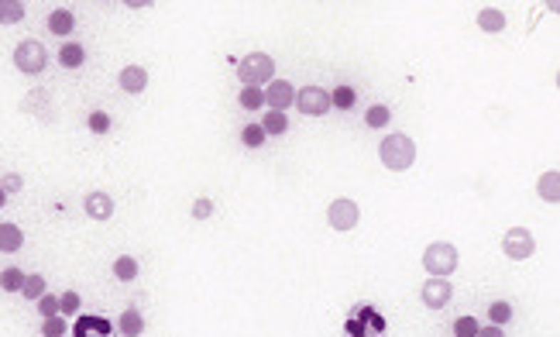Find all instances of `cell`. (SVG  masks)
<instances>
[{"mask_svg": "<svg viewBox=\"0 0 560 337\" xmlns=\"http://www.w3.org/2000/svg\"><path fill=\"white\" fill-rule=\"evenodd\" d=\"M237 103H241L244 110H258V107H265V93H261L258 86H244L241 97H237Z\"/></svg>", "mask_w": 560, "mask_h": 337, "instance_id": "cell-24", "label": "cell"}, {"mask_svg": "<svg viewBox=\"0 0 560 337\" xmlns=\"http://www.w3.org/2000/svg\"><path fill=\"white\" fill-rule=\"evenodd\" d=\"M237 80L241 86H269L275 80V59L269 52H252L237 62Z\"/></svg>", "mask_w": 560, "mask_h": 337, "instance_id": "cell-3", "label": "cell"}, {"mask_svg": "<svg viewBox=\"0 0 560 337\" xmlns=\"http://www.w3.org/2000/svg\"><path fill=\"white\" fill-rule=\"evenodd\" d=\"M265 103H269V110H279V114H286L292 103H296V86L289 80H271L265 90Z\"/></svg>", "mask_w": 560, "mask_h": 337, "instance_id": "cell-8", "label": "cell"}, {"mask_svg": "<svg viewBox=\"0 0 560 337\" xmlns=\"http://www.w3.org/2000/svg\"><path fill=\"white\" fill-rule=\"evenodd\" d=\"M73 28H76V18H73L69 7H56V11L48 14V31H52V35H73Z\"/></svg>", "mask_w": 560, "mask_h": 337, "instance_id": "cell-16", "label": "cell"}, {"mask_svg": "<svg viewBox=\"0 0 560 337\" xmlns=\"http://www.w3.org/2000/svg\"><path fill=\"white\" fill-rule=\"evenodd\" d=\"M24 248V231L18 224H0V252L4 255H14Z\"/></svg>", "mask_w": 560, "mask_h": 337, "instance_id": "cell-13", "label": "cell"}, {"mask_svg": "<svg viewBox=\"0 0 560 337\" xmlns=\"http://www.w3.org/2000/svg\"><path fill=\"white\" fill-rule=\"evenodd\" d=\"M388 120H392V110H388L385 103H375V107H368L365 110V124L368 128H375V131L388 128Z\"/></svg>", "mask_w": 560, "mask_h": 337, "instance_id": "cell-20", "label": "cell"}, {"mask_svg": "<svg viewBox=\"0 0 560 337\" xmlns=\"http://www.w3.org/2000/svg\"><path fill=\"white\" fill-rule=\"evenodd\" d=\"M378 159L388 172H406V169L416 165V141L403 131H392L378 141Z\"/></svg>", "mask_w": 560, "mask_h": 337, "instance_id": "cell-1", "label": "cell"}, {"mask_svg": "<svg viewBox=\"0 0 560 337\" xmlns=\"http://www.w3.org/2000/svg\"><path fill=\"white\" fill-rule=\"evenodd\" d=\"M502 255L512 261H526L536 255V238L529 227H509L502 234Z\"/></svg>", "mask_w": 560, "mask_h": 337, "instance_id": "cell-5", "label": "cell"}, {"mask_svg": "<svg viewBox=\"0 0 560 337\" xmlns=\"http://www.w3.org/2000/svg\"><path fill=\"white\" fill-rule=\"evenodd\" d=\"M475 337H505L502 327H495V323H488V327H478V334Z\"/></svg>", "mask_w": 560, "mask_h": 337, "instance_id": "cell-35", "label": "cell"}, {"mask_svg": "<svg viewBox=\"0 0 560 337\" xmlns=\"http://www.w3.org/2000/svg\"><path fill=\"white\" fill-rule=\"evenodd\" d=\"M24 14H28V7L21 0H0V24H18L24 21Z\"/></svg>", "mask_w": 560, "mask_h": 337, "instance_id": "cell-19", "label": "cell"}, {"mask_svg": "<svg viewBox=\"0 0 560 337\" xmlns=\"http://www.w3.org/2000/svg\"><path fill=\"white\" fill-rule=\"evenodd\" d=\"M38 313H41V317H58V296L45 293V296L38 299Z\"/></svg>", "mask_w": 560, "mask_h": 337, "instance_id": "cell-33", "label": "cell"}, {"mask_svg": "<svg viewBox=\"0 0 560 337\" xmlns=\"http://www.w3.org/2000/svg\"><path fill=\"white\" fill-rule=\"evenodd\" d=\"M141 276V265L135 255H117L114 258V279L117 282H135Z\"/></svg>", "mask_w": 560, "mask_h": 337, "instance_id": "cell-18", "label": "cell"}, {"mask_svg": "<svg viewBox=\"0 0 560 337\" xmlns=\"http://www.w3.org/2000/svg\"><path fill=\"white\" fill-rule=\"evenodd\" d=\"M14 66H18V73L24 76H38L45 73V66H48V52H45V45L38 38H24L14 48Z\"/></svg>", "mask_w": 560, "mask_h": 337, "instance_id": "cell-4", "label": "cell"}, {"mask_svg": "<svg viewBox=\"0 0 560 337\" xmlns=\"http://www.w3.org/2000/svg\"><path fill=\"white\" fill-rule=\"evenodd\" d=\"M296 107L306 114V118H323L330 114V90L323 86H303V90H296Z\"/></svg>", "mask_w": 560, "mask_h": 337, "instance_id": "cell-7", "label": "cell"}, {"mask_svg": "<svg viewBox=\"0 0 560 337\" xmlns=\"http://www.w3.org/2000/svg\"><path fill=\"white\" fill-rule=\"evenodd\" d=\"M86 62V48L79 45V41H66L62 48H58V66L62 69H79Z\"/></svg>", "mask_w": 560, "mask_h": 337, "instance_id": "cell-17", "label": "cell"}, {"mask_svg": "<svg viewBox=\"0 0 560 337\" xmlns=\"http://www.w3.org/2000/svg\"><path fill=\"white\" fill-rule=\"evenodd\" d=\"M213 214V199L210 197H196V203H193V217L196 220H207Z\"/></svg>", "mask_w": 560, "mask_h": 337, "instance_id": "cell-34", "label": "cell"}, {"mask_svg": "<svg viewBox=\"0 0 560 337\" xmlns=\"http://www.w3.org/2000/svg\"><path fill=\"white\" fill-rule=\"evenodd\" d=\"M420 299H423V306H430V310H444L447 303L454 299V286L447 279H430V282H423V289H420Z\"/></svg>", "mask_w": 560, "mask_h": 337, "instance_id": "cell-9", "label": "cell"}, {"mask_svg": "<svg viewBox=\"0 0 560 337\" xmlns=\"http://www.w3.org/2000/svg\"><path fill=\"white\" fill-rule=\"evenodd\" d=\"M83 210H86V217H93V220H110L114 217V197L103 193V190H93V193H86V199H83Z\"/></svg>", "mask_w": 560, "mask_h": 337, "instance_id": "cell-10", "label": "cell"}, {"mask_svg": "<svg viewBox=\"0 0 560 337\" xmlns=\"http://www.w3.org/2000/svg\"><path fill=\"white\" fill-rule=\"evenodd\" d=\"M124 7H135V11H141V7H152V0H124Z\"/></svg>", "mask_w": 560, "mask_h": 337, "instance_id": "cell-36", "label": "cell"}, {"mask_svg": "<svg viewBox=\"0 0 560 337\" xmlns=\"http://www.w3.org/2000/svg\"><path fill=\"white\" fill-rule=\"evenodd\" d=\"M478 327H482V323H478L475 317H457L454 320V337H475L478 334Z\"/></svg>", "mask_w": 560, "mask_h": 337, "instance_id": "cell-29", "label": "cell"}, {"mask_svg": "<svg viewBox=\"0 0 560 337\" xmlns=\"http://www.w3.org/2000/svg\"><path fill=\"white\" fill-rule=\"evenodd\" d=\"M261 131H265V135H286V131H289V118L279 114V110H269V114L261 118Z\"/></svg>", "mask_w": 560, "mask_h": 337, "instance_id": "cell-22", "label": "cell"}, {"mask_svg": "<svg viewBox=\"0 0 560 337\" xmlns=\"http://www.w3.org/2000/svg\"><path fill=\"white\" fill-rule=\"evenodd\" d=\"M21 286H24V272H21L18 265H11V269L0 272V289L4 293H21Z\"/></svg>", "mask_w": 560, "mask_h": 337, "instance_id": "cell-23", "label": "cell"}, {"mask_svg": "<svg viewBox=\"0 0 560 337\" xmlns=\"http://www.w3.org/2000/svg\"><path fill=\"white\" fill-rule=\"evenodd\" d=\"M536 193H540V199H546V203L557 207L560 203V172L557 169H546V172H543L540 182H536Z\"/></svg>", "mask_w": 560, "mask_h": 337, "instance_id": "cell-12", "label": "cell"}, {"mask_svg": "<svg viewBox=\"0 0 560 337\" xmlns=\"http://www.w3.org/2000/svg\"><path fill=\"white\" fill-rule=\"evenodd\" d=\"M265 138H269V135L261 131V124H248V128L241 131V141H244L248 148H261V145H265Z\"/></svg>", "mask_w": 560, "mask_h": 337, "instance_id": "cell-28", "label": "cell"}, {"mask_svg": "<svg viewBox=\"0 0 560 337\" xmlns=\"http://www.w3.org/2000/svg\"><path fill=\"white\" fill-rule=\"evenodd\" d=\"M110 124H114V120H110L107 110H93V114H86V128H90L93 135H107V131H110Z\"/></svg>", "mask_w": 560, "mask_h": 337, "instance_id": "cell-25", "label": "cell"}, {"mask_svg": "<svg viewBox=\"0 0 560 337\" xmlns=\"http://www.w3.org/2000/svg\"><path fill=\"white\" fill-rule=\"evenodd\" d=\"M117 86H120L124 93L138 97V93H145V90H148V73H145L141 66H124V69L117 73Z\"/></svg>", "mask_w": 560, "mask_h": 337, "instance_id": "cell-11", "label": "cell"}, {"mask_svg": "<svg viewBox=\"0 0 560 337\" xmlns=\"http://www.w3.org/2000/svg\"><path fill=\"white\" fill-rule=\"evenodd\" d=\"M475 21H478V28H482V31H488V35H499V31H505V14L499 11V7H482Z\"/></svg>", "mask_w": 560, "mask_h": 337, "instance_id": "cell-15", "label": "cell"}, {"mask_svg": "<svg viewBox=\"0 0 560 337\" xmlns=\"http://www.w3.org/2000/svg\"><path fill=\"white\" fill-rule=\"evenodd\" d=\"M358 220H361V207L354 203L351 197H337V199H330V207H327V224L333 227V231H354L358 227Z\"/></svg>", "mask_w": 560, "mask_h": 337, "instance_id": "cell-6", "label": "cell"}, {"mask_svg": "<svg viewBox=\"0 0 560 337\" xmlns=\"http://www.w3.org/2000/svg\"><path fill=\"white\" fill-rule=\"evenodd\" d=\"M21 186H24V176L21 172H4V179H0V190L11 197V193H18Z\"/></svg>", "mask_w": 560, "mask_h": 337, "instance_id": "cell-32", "label": "cell"}, {"mask_svg": "<svg viewBox=\"0 0 560 337\" xmlns=\"http://www.w3.org/2000/svg\"><path fill=\"white\" fill-rule=\"evenodd\" d=\"M48 289H45V276H38V272H31V276H24V286H21V296L24 299H35L38 303L41 296H45Z\"/></svg>", "mask_w": 560, "mask_h": 337, "instance_id": "cell-21", "label": "cell"}, {"mask_svg": "<svg viewBox=\"0 0 560 337\" xmlns=\"http://www.w3.org/2000/svg\"><path fill=\"white\" fill-rule=\"evenodd\" d=\"M488 317H492V323H495V327H502V323H509V320H512V306H509L505 299H495V303L488 306Z\"/></svg>", "mask_w": 560, "mask_h": 337, "instance_id": "cell-26", "label": "cell"}, {"mask_svg": "<svg viewBox=\"0 0 560 337\" xmlns=\"http://www.w3.org/2000/svg\"><path fill=\"white\" fill-rule=\"evenodd\" d=\"M117 331H120L124 337H141L145 334V317H141V310H135V306L124 310V313L117 317Z\"/></svg>", "mask_w": 560, "mask_h": 337, "instance_id": "cell-14", "label": "cell"}, {"mask_svg": "<svg viewBox=\"0 0 560 337\" xmlns=\"http://www.w3.org/2000/svg\"><path fill=\"white\" fill-rule=\"evenodd\" d=\"M354 100H358V93H354L351 86H337V90L330 93V103H333V107H341V110H351V107H354Z\"/></svg>", "mask_w": 560, "mask_h": 337, "instance_id": "cell-27", "label": "cell"}, {"mask_svg": "<svg viewBox=\"0 0 560 337\" xmlns=\"http://www.w3.org/2000/svg\"><path fill=\"white\" fill-rule=\"evenodd\" d=\"M4 203H7V193H4V190H0V207H4Z\"/></svg>", "mask_w": 560, "mask_h": 337, "instance_id": "cell-37", "label": "cell"}, {"mask_svg": "<svg viewBox=\"0 0 560 337\" xmlns=\"http://www.w3.org/2000/svg\"><path fill=\"white\" fill-rule=\"evenodd\" d=\"M79 306H83V299H79V293H62L58 296V313H79Z\"/></svg>", "mask_w": 560, "mask_h": 337, "instance_id": "cell-31", "label": "cell"}, {"mask_svg": "<svg viewBox=\"0 0 560 337\" xmlns=\"http://www.w3.org/2000/svg\"><path fill=\"white\" fill-rule=\"evenodd\" d=\"M457 248L450 244V241H433V244H426L423 252V269L430 272V279H450L457 272Z\"/></svg>", "mask_w": 560, "mask_h": 337, "instance_id": "cell-2", "label": "cell"}, {"mask_svg": "<svg viewBox=\"0 0 560 337\" xmlns=\"http://www.w3.org/2000/svg\"><path fill=\"white\" fill-rule=\"evenodd\" d=\"M41 334L45 337H66V320L62 317H45L41 320Z\"/></svg>", "mask_w": 560, "mask_h": 337, "instance_id": "cell-30", "label": "cell"}]
</instances>
